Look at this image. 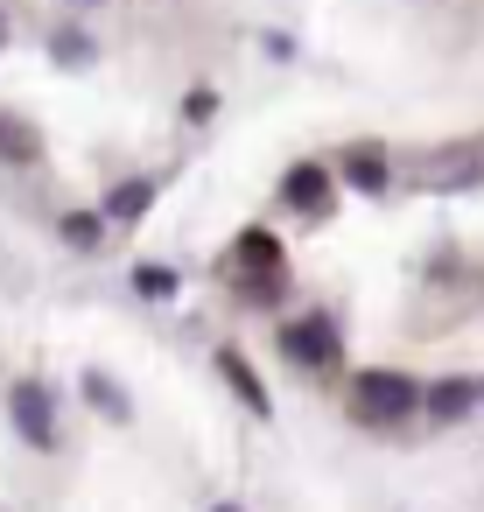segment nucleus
<instances>
[{
    "label": "nucleus",
    "mask_w": 484,
    "mask_h": 512,
    "mask_svg": "<svg viewBox=\"0 0 484 512\" xmlns=\"http://www.w3.org/2000/svg\"><path fill=\"white\" fill-rule=\"evenodd\" d=\"M281 204H288V211H323V204H330V176H323L316 162L288 169V176H281Z\"/></svg>",
    "instance_id": "5"
},
{
    "label": "nucleus",
    "mask_w": 484,
    "mask_h": 512,
    "mask_svg": "<svg viewBox=\"0 0 484 512\" xmlns=\"http://www.w3.org/2000/svg\"><path fill=\"white\" fill-rule=\"evenodd\" d=\"M351 400H358L365 421H407V414L428 407V386H414L407 372H379V365H372V372H358Z\"/></svg>",
    "instance_id": "1"
},
{
    "label": "nucleus",
    "mask_w": 484,
    "mask_h": 512,
    "mask_svg": "<svg viewBox=\"0 0 484 512\" xmlns=\"http://www.w3.org/2000/svg\"><path fill=\"white\" fill-rule=\"evenodd\" d=\"M239 260L260 267V274H281V246H274V232H239Z\"/></svg>",
    "instance_id": "8"
},
{
    "label": "nucleus",
    "mask_w": 484,
    "mask_h": 512,
    "mask_svg": "<svg viewBox=\"0 0 484 512\" xmlns=\"http://www.w3.org/2000/svg\"><path fill=\"white\" fill-rule=\"evenodd\" d=\"M344 176H351L358 190H386V155H379V148H351V155H344Z\"/></svg>",
    "instance_id": "7"
},
{
    "label": "nucleus",
    "mask_w": 484,
    "mask_h": 512,
    "mask_svg": "<svg viewBox=\"0 0 484 512\" xmlns=\"http://www.w3.org/2000/svg\"><path fill=\"white\" fill-rule=\"evenodd\" d=\"M0 155H8V162H29V155H36V134H22L15 120H0Z\"/></svg>",
    "instance_id": "10"
},
{
    "label": "nucleus",
    "mask_w": 484,
    "mask_h": 512,
    "mask_svg": "<svg viewBox=\"0 0 484 512\" xmlns=\"http://www.w3.org/2000/svg\"><path fill=\"white\" fill-rule=\"evenodd\" d=\"M281 351L295 358V365H337V330H330V316H302V323H288L281 330Z\"/></svg>",
    "instance_id": "2"
},
{
    "label": "nucleus",
    "mask_w": 484,
    "mask_h": 512,
    "mask_svg": "<svg viewBox=\"0 0 484 512\" xmlns=\"http://www.w3.org/2000/svg\"><path fill=\"white\" fill-rule=\"evenodd\" d=\"M64 8H106V0H64Z\"/></svg>",
    "instance_id": "14"
},
{
    "label": "nucleus",
    "mask_w": 484,
    "mask_h": 512,
    "mask_svg": "<svg viewBox=\"0 0 484 512\" xmlns=\"http://www.w3.org/2000/svg\"><path fill=\"white\" fill-rule=\"evenodd\" d=\"M477 400H484V386L463 379V372H449V379L428 386V407H421V414H435V421H463V414H477Z\"/></svg>",
    "instance_id": "4"
},
{
    "label": "nucleus",
    "mask_w": 484,
    "mask_h": 512,
    "mask_svg": "<svg viewBox=\"0 0 484 512\" xmlns=\"http://www.w3.org/2000/svg\"><path fill=\"white\" fill-rule=\"evenodd\" d=\"M99 232H106V225H99V218H85V211H71V218H64V239H71V246H85V253L99 246Z\"/></svg>",
    "instance_id": "11"
},
{
    "label": "nucleus",
    "mask_w": 484,
    "mask_h": 512,
    "mask_svg": "<svg viewBox=\"0 0 484 512\" xmlns=\"http://www.w3.org/2000/svg\"><path fill=\"white\" fill-rule=\"evenodd\" d=\"M0 43H8V15H0Z\"/></svg>",
    "instance_id": "15"
},
{
    "label": "nucleus",
    "mask_w": 484,
    "mask_h": 512,
    "mask_svg": "<svg viewBox=\"0 0 484 512\" xmlns=\"http://www.w3.org/2000/svg\"><path fill=\"white\" fill-rule=\"evenodd\" d=\"M134 288H148V295H169V288H176V281H169V274H162V267H141V274H134Z\"/></svg>",
    "instance_id": "13"
},
{
    "label": "nucleus",
    "mask_w": 484,
    "mask_h": 512,
    "mask_svg": "<svg viewBox=\"0 0 484 512\" xmlns=\"http://www.w3.org/2000/svg\"><path fill=\"white\" fill-rule=\"evenodd\" d=\"M218 512H239V505H218Z\"/></svg>",
    "instance_id": "16"
},
{
    "label": "nucleus",
    "mask_w": 484,
    "mask_h": 512,
    "mask_svg": "<svg viewBox=\"0 0 484 512\" xmlns=\"http://www.w3.org/2000/svg\"><path fill=\"white\" fill-rule=\"evenodd\" d=\"M57 57H64V64H85V57H92V43H85L78 29H64V36H57Z\"/></svg>",
    "instance_id": "12"
},
{
    "label": "nucleus",
    "mask_w": 484,
    "mask_h": 512,
    "mask_svg": "<svg viewBox=\"0 0 484 512\" xmlns=\"http://www.w3.org/2000/svg\"><path fill=\"white\" fill-rule=\"evenodd\" d=\"M155 204V183H120L113 197H106V218H141Z\"/></svg>",
    "instance_id": "9"
},
{
    "label": "nucleus",
    "mask_w": 484,
    "mask_h": 512,
    "mask_svg": "<svg viewBox=\"0 0 484 512\" xmlns=\"http://www.w3.org/2000/svg\"><path fill=\"white\" fill-rule=\"evenodd\" d=\"M218 372L232 379V393H239V400H246L253 414H267V386H260V379H253L246 365H239V351H218Z\"/></svg>",
    "instance_id": "6"
},
{
    "label": "nucleus",
    "mask_w": 484,
    "mask_h": 512,
    "mask_svg": "<svg viewBox=\"0 0 484 512\" xmlns=\"http://www.w3.org/2000/svg\"><path fill=\"white\" fill-rule=\"evenodd\" d=\"M8 414H15V428H22L36 449H50V442H57V421H50V386H43V379H22V386L8 393Z\"/></svg>",
    "instance_id": "3"
}]
</instances>
